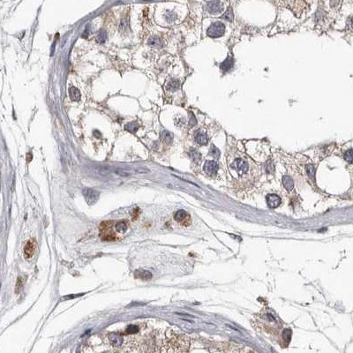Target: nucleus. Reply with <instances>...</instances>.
Wrapping results in <instances>:
<instances>
[{"label": "nucleus", "mask_w": 353, "mask_h": 353, "mask_svg": "<svg viewBox=\"0 0 353 353\" xmlns=\"http://www.w3.org/2000/svg\"><path fill=\"white\" fill-rule=\"evenodd\" d=\"M225 32V26L223 25V23L220 22V21H217L215 22L214 24L208 27V36L213 38L219 37V36H222Z\"/></svg>", "instance_id": "obj_1"}, {"label": "nucleus", "mask_w": 353, "mask_h": 353, "mask_svg": "<svg viewBox=\"0 0 353 353\" xmlns=\"http://www.w3.org/2000/svg\"><path fill=\"white\" fill-rule=\"evenodd\" d=\"M82 194H83L87 204L91 205V206L95 205L97 202L100 196L99 192L94 190V189H91V188H85L82 191Z\"/></svg>", "instance_id": "obj_2"}, {"label": "nucleus", "mask_w": 353, "mask_h": 353, "mask_svg": "<svg viewBox=\"0 0 353 353\" xmlns=\"http://www.w3.org/2000/svg\"><path fill=\"white\" fill-rule=\"evenodd\" d=\"M174 218L177 222L182 223L184 225H188L189 223H191V216H189V214L185 210H178L175 215H174Z\"/></svg>", "instance_id": "obj_3"}, {"label": "nucleus", "mask_w": 353, "mask_h": 353, "mask_svg": "<svg viewBox=\"0 0 353 353\" xmlns=\"http://www.w3.org/2000/svg\"><path fill=\"white\" fill-rule=\"evenodd\" d=\"M107 341L109 342L110 345H111L112 347H121L124 343V338L120 335V334H116V333H112L110 334L107 336Z\"/></svg>", "instance_id": "obj_4"}, {"label": "nucleus", "mask_w": 353, "mask_h": 353, "mask_svg": "<svg viewBox=\"0 0 353 353\" xmlns=\"http://www.w3.org/2000/svg\"><path fill=\"white\" fill-rule=\"evenodd\" d=\"M232 168L236 170L238 174L243 175V174L246 173L248 170V164L247 162L242 159H236L233 164H232Z\"/></svg>", "instance_id": "obj_5"}, {"label": "nucleus", "mask_w": 353, "mask_h": 353, "mask_svg": "<svg viewBox=\"0 0 353 353\" xmlns=\"http://www.w3.org/2000/svg\"><path fill=\"white\" fill-rule=\"evenodd\" d=\"M208 8V11L211 13H221L223 11V5L222 3L219 1V0H214V1H211L208 4L207 6Z\"/></svg>", "instance_id": "obj_6"}, {"label": "nucleus", "mask_w": 353, "mask_h": 353, "mask_svg": "<svg viewBox=\"0 0 353 353\" xmlns=\"http://www.w3.org/2000/svg\"><path fill=\"white\" fill-rule=\"evenodd\" d=\"M267 203L268 208H275L281 204V198L276 194H273V193L268 194L267 196Z\"/></svg>", "instance_id": "obj_7"}, {"label": "nucleus", "mask_w": 353, "mask_h": 353, "mask_svg": "<svg viewBox=\"0 0 353 353\" xmlns=\"http://www.w3.org/2000/svg\"><path fill=\"white\" fill-rule=\"evenodd\" d=\"M218 170V164L215 161L206 162L204 165V171L208 175H215Z\"/></svg>", "instance_id": "obj_8"}, {"label": "nucleus", "mask_w": 353, "mask_h": 353, "mask_svg": "<svg viewBox=\"0 0 353 353\" xmlns=\"http://www.w3.org/2000/svg\"><path fill=\"white\" fill-rule=\"evenodd\" d=\"M194 139H195L196 143H198L199 145H206L208 141L207 133L203 131L200 130L196 131V132L194 134Z\"/></svg>", "instance_id": "obj_9"}, {"label": "nucleus", "mask_w": 353, "mask_h": 353, "mask_svg": "<svg viewBox=\"0 0 353 353\" xmlns=\"http://www.w3.org/2000/svg\"><path fill=\"white\" fill-rule=\"evenodd\" d=\"M35 250H36L35 242L33 240H29L27 243L25 248H24V254H25L26 259H30L31 257H33V255L35 254Z\"/></svg>", "instance_id": "obj_10"}, {"label": "nucleus", "mask_w": 353, "mask_h": 353, "mask_svg": "<svg viewBox=\"0 0 353 353\" xmlns=\"http://www.w3.org/2000/svg\"><path fill=\"white\" fill-rule=\"evenodd\" d=\"M233 65H234V59L229 57L228 58H226L221 64L220 67H221V69L223 70V72H229V70H231V69L233 68Z\"/></svg>", "instance_id": "obj_11"}, {"label": "nucleus", "mask_w": 353, "mask_h": 353, "mask_svg": "<svg viewBox=\"0 0 353 353\" xmlns=\"http://www.w3.org/2000/svg\"><path fill=\"white\" fill-rule=\"evenodd\" d=\"M114 173L119 177H130L133 172H135V170H132L130 169H124V168H117L114 170Z\"/></svg>", "instance_id": "obj_12"}, {"label": "nucleus", "mask_w": 353, "mask_h": 353, "mask_svg": "<svg viewBox=\"0 0 353 353\" xmlns=\"http://www.w3.org/2000/svg\"><path fill=\"white\" fill-rule=\"evenodd\" d=\"M135 276L138 278L142 279V280H149L152 277V274L148 271V270H143V269H139L134 272Z\"/></svg>", "instance_id": "obj_13"}, {"label": "nucleus", "mask_w": 353, "mask_h": 353, "mask_svg": "<svg viewBox=\"0 0 353 353\" xmlns=\"http://www.w3.org/2000/svg\"><path fill=\"white\" fill-rule=\"evenodd\" d=\"M69 95L72 101L74 102H78L81 99V93L80 91L74 87H72L69 89Z\"/></svg>", "instance_id": "obj_14"}, {"label": "nucleus", "mask_w": 353, "mask_h": 353, "mask_svg": "<svg viewBox=\"0 0 353 353\" xmlns=\"http://www.w3.org/2000/svg\"><path fill=\"white\" fill-rule=\"evenodd\" d=\"M111 167H110V166H105V165L103 166L102 165V166H97L95 168V172H97L100 176H103V177L107 176L108 174L111 173Z\"/></svg>", "instance_id": "obj_15"}, {"label": "nucleus", "mask_w": 353, "mask_h": 353, "mask_svg": "<svg viewBox=\"0 0 353 353\" xmlns=\"http://www.w3.org/2000/svg\"><path fill=\"white\" fill-rule=\"evenodd\" d=\"M180 86L179 81L176 79H171L166 85V88L169 91H176Z\"/></svg>", "instance_id": "obj_16"}, {"label": "nucleus", "mask_w": 353, "mask_h": 353, "mask_svg": "<svg viewBox=\"0 0 353 353\" xmlns=\"http://www.w3.org/2000/svg\"><path fill=\"white\" fill-rule=\"evenodd\" d=\"M283 184L284 186L285 187L286 190L288 191H291L294 187V183H293V180L291 179V178H290L289 176H284L283 178Z\"/></svg>", "instance_id": "obj_17"}, {"label": "nucleus", "mask_w": 353, "mask_h": 353, "mask_svg": "<svg viewBox=\"0 0 353 353\" xmlns=\"http://www.w3.org/2000/svg\"><path fill=\"white\" fill-rule=\"evenodd\" d=\"M189 155H190V157L192 158V160L195 163H199L200 162V160H201V155H200V153L199 152L198 150H196V149H191L190 152H189Z\"/></svg>", "instance_id": "obj_18"}, {"label": "nucleus", "mask_w": 353, "mask_h": 353, "mask_svg": "<svg viewBox=\"0 0 353 353\" xmlns=\"http://www.w3.org/2000/svg\"><path fill=\"white\" fill-rule=\"evenodd\" d=\"M161 138L162 141H164V142L167 143V144H170V143L172 141L173 135H172V133H170L168 131H162L161 132Z\"/></svg>", "instance_id": "obj_19"}, {"label": "nucleus", "mask_w": 353, "mask_h": 353, "mask_svg": "<svg viewBox=\"0 0 353 353\" xmlns=\"http://www.w3.org/2000/svg\"><path fill=\"white\" fill-rule=\"evenodd\" d=\"M148 44H149V45L153 46V47H161L162 46L161 39L158 37V36H151V37L149 38Z\"/></svg>", "instance_id": "obj_20"}, {"label": "nucleus", "mask_w": 353, "mask_h": 353, "mask_svg": "<svg viewBox=\"0 0 353 353\" xmlns=\"http://www.w3.org/2000/svg\"><path fill=\"white\" fill-rule=\"evenodd\" d=\"M139 127H140V125L137 122H132V123H129L124 126V130H126L129 132L135 133L139 129Z\"/></svg>", "instance_id": "obj_21"}, {"label": "nucleus", "mask_w": 353, "mask_h": 353, "mask_svg": "<svg viewBox=\"0 0 353 353\" xmlns=\"http://www.w3.org/2000/svg\"><path fill=\"white\" fill-rule=\"evenodd\" d=\"M96 42L100 44H104L107 40V33L104 30H100L96 36Z\"/></svg>", "instance_id": "obj_22"}, {"label": "nucleus", "mask_w": 353, "mask_h": 353, "mask_svg": "<svg viewBox=\"0 0 353 353\" xmlns=\"http://www.w3.org/2000/svg\"><path fill=\"white\" fill-rule=\"evenodd\" d=\"M115 229L118 233H124L127 230V224L124 222H118L115 226Z\"/></svg>", "instance_id": "obj_23"}, {"label": "nucleus", "mask_w": 353, "mask_h": 353, "mask_svg": "<svg viewBox=\"0 0 353 353\" xmlns=\"http://www.w3.org/2000/svg\"><path fill=\"white\" fill-rule=\"evenodd\" d=\"M129 27V24H128V19H122L120 26H119V31L121 32L122 34H124L127 32V29Z\"/></svg>", "instance_id": "obj_24"}, {"label": "nucleus", "mask_w": 353, "mask_h": 353, "mask_svg": "<svg viewBox=\"0 0 353 353\" xmlns=\"http://www.w3.org/2000/svg\"><path fill=\"white\" fill-rule=\"evenodd\" d=\"M305 170H306V172H307V174H308V176H309L310 178H312L313 179H314V177H315V169L313 167V165H312V164L306 165Z\"/></svg>", "instance_id": "obj_25"}, {"label": "nucleus", "mask_w": 353, "mask_h": 353, "mask_svg": "<svg viewBox=\"0 0 353 353\" xmlns=\"http://www.w3.org/2000/svg\"><path fill=\"white\" fill-rule=\"evenodd\" d=\"M125 332H126L127 334H136V333L139 332V327L136 326V325H129V326L126 328Z\"/></svg>", "instance_id": "obj_26"}, {"label": "nucleus", "mask_w": 353, "mask_h": 353, "mask_svg": "<svg viewBox=\"0 0 353 353\" xmlns=\"http://www.w3.org/2000/svg\"><path fill=\"white\" fill-rule=\"evenodd\" d=\"M209 153H210V155H212V156H214L215 158H218L219 155H220V151H219V149H217V148H216L215 146H212V147H211Z\"/></svg>", "instance_id": "obj_27"}, {"label": "nucleus", "mask_w": 353, "mask_h": 353, "mask_svg": "<svg viewBox=\"0 0 353 353\" xmlns=\"http://www.w3.org/2000/svg\"><path fill=\"white\" fill-rule=\"evenodd\" d=\"M223 19H228V20H232V19H233V13H232L231 8H229V9L227 10V12L223 14Z\"/></svg>", "instance_id": "obj_28"}, {"label": "nucleus", "mask_w": 353, "mask_h": 353, "mask_svg": "<svg viewBox=\"0 0 353 353\" xmlns=\"http://www.w3.org/2000/svg\"><path fill=\"white\" fill-rule=\"evenodd\" d=\"M344 159L346 160L349 163L352 162V149H349L344 155Z\"/></svg>", "instance_id": "obj_29"}, {"label": "nucleus", "mask_w": 353, "mask_h": 353, "mask_svg": "<svg viewBox=\"0 0 353 353\" xmlns=\"http://www.w3.org/2000/svg\"><path fill=\"white\" fill-rule=\"evenodd\" d=\"M22 288H23V282H22V279L19 278L18 279V282H17V284H16V290H15V292H16V293L20 292L21 290H22Z\"/></svg>", "instance_id": "obj_30"}, {"label": "nucleus", "mask_w": 353, "mask_h": 353, "mask_svg": "<svg viewBox=\"0 0 353 353\" xmlns=\"http://www.w3.org/2000/svg\"><path fill=\"white\" fill-rule=\"evenodd\" d=\"M175 124L177 126H182L183 124H185V119L183 118H177L175 119Z\"/></svg>", "instance_id": "obj_31"}, {"label": "nucleus", "mask_w": 353, "mask_h": 353, "mask_svg": "<svg viewBox=\"0 0 353 353\" xmlns=\"http://www.w3.org/2000/svg\"><path fill=\"white\" fill-rule=\"evenodd\" d=\"M267 171L268 173H273L274 172V165H273L272 162H269L267 163Z\"/></svg>", "instance_id": "obj_32"}, {"label": "nucleus", "mask_w": 353, "mask_h": 353, "mask_svg": "<svg viewBox=\"0 0 353 353\" xmlns=\"http://www.w3.org/2000/svg\"><path fill=\"white\" fill-rule=\"evenodd\" d=\"M196 124V118H194L193 114L191 113L190 115V126H194Z\"/></svg>", "instance_id": "obj_33"}, {"label": "nucleus", "mask_w": 353, "mask_h": 353, "mask_svg": "<svg viewBox=\"0 0 353 353\" xmlns=\"http://www.w3.org/2000/svg\"><path fill=\"white\" fill-rule=\"evenodd\" d=\"M135 172L136 173H147V172H149V170L145 169V168H138V169H135Z\"/></svg>", "instance_id": "obj_34"}, {"label": "nucleus", "mask_w": 353, "mask_h": 353, "mask_svg": "<svg viewBox=\"0 0 353 353\" xmlns=\"http://www.w3.org/2000/svg\"><path fill=\"white\" fill-rule=\"evenodd\" d=\"M83 294H77V295H71V296H65V298H67V299H70V298H74V297H78L79 296H82Z\"/></svg>", "instance_id": "obj_35"}, {"label": "nucleus", "mask_w": 353, "mask_h": 353, "mask_svg": "<svg viewBox=\"0 0 353 353\" xmlns=\"http://www.w3.org/2000/svg\"><path fill=\"white\" fill-rule=\"evenodd\" d=\"M94 135H95V136L101 137V134H100L99 132H98V131H94Z\"/></svg>", "instance_id": "obj_36"}]
</instances>
